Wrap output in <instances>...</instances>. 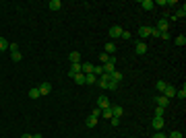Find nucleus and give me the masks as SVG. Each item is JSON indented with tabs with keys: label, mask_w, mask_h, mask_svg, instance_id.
Listing matches in <instances>:
<instances>
[{
	"label": "nucleus",
	"mask_w": 186,
	"mask_h": 138,
	"mask_svg": "<svg viewBox=\"0 0 186 138\" xmlns=\"http://www.w3.org/2000/svg\"><path fill=\"white\" fill-rule=\"evenodd\" d=\"M81 72L91 74V72H93V64H91V62H81Z\"/></svg>",
	"instance_id": "12"
},
{
	"label": "nucleus",
	"mask_w": 186,
	"mask_h": 138,
	"mask_svg": "<svg viewBox=\"0 0 186 138\" xmlns=\"http://www.w3.org/2000/svg\"><path fill=\"white\" fill-rule=\"evenodd\" d=\"M153 138H167V136H165V134H161V132H157V134H155Z\"/></svg>",
	"instance_id": "38"
},
{
	"label": "nucleus",
	"mask_w": 186,
	"mask_h": 138,
	"mask_svg": "<svg viewBox=\"0 0 186 138\" xmlns=\"http://www.w3.org/2000/svg\"><path fill=\"white\" fill-rule=\"evenodd\" d=\"M176 97H178V99H186V89H180V91H176Z\"/></svg>",
	"instance_id": "30"
},
{
	"label": "nucleus",
	"mask_w": 186,
	"mask_h": 138,
	"mask_svg": "<svg viewBox=\"0 0 186 138\" xmlns=\"http://www.w3.org/2000/svg\"><path fill=\"white\" fill-rule=\"evenodd\" d=\"M163 113H165L163 107H157V109H155V117H163Z\"/></svg>",
	"instance_id": "31"
},
{
	"label": "nucleus",
	"mask_w": 186,
	"mask_h": 138,
	"mask_svg": "<svg viewBox=\"0 0 186 138\" xmlns=\"http://www.w3.org/2000/svg\"><path fill=\"white\" fill-rule=\"evenodd\" d=\"M114 52H116V43H114V41H108V43H105V54H114Z\"/></svg>",
	"instance_id": "17"
},
{
	"label": "nucleus",
	"mask_w": 186,
	"mask_h": 138,
	"mask_svg": "<svg viewBox=\"0 0 186 138\" xmlns=\"http://www.w3.org/2000/svg\"><path fill=\"white\" fill-rule=\"evenodd\" d=\"M85 124L89 126V128H95V126L99 124V117H93V116H89L87 120H85Z\"/></svg>",
	"instance_id": "15"
},
{
	"label": "nucleus",
	"mask_w": 186,
	"mask_h": 138,
	"mask_svg": "<svg viewBox=\"0 0 186 138\" xmlns=\"http://www.w3.org/2000/svg\"><path fill=\"white\" fill-rule=\"evenodd\" d=\"M155 101H157V107H163V109L167 107V105H170V99H167L165 95H159L157 99H155Z\"/></svg>",
	"instance_id": "7"
},
{
	"label": "nucleus",
	"mask_w": 186,
	"mask_h": 138,
	"mask_svg": "<svg viewBox=\"0 0 186 138\" xmlns=\"http://www.w3.org/2000/svg\"><path fill=\"white\" fill-rule=\"evenodd\" d=\"M93 74H95V76H101V74H103V66H101V64L93 66Z\"/></svg>",
	"instance_id": "21"
},
{
	"label": "nucleus",
	"mask_w": 186,
	"mask_h": 138,
	"mask_svg": "<svg viewBox=\"0 0 186 138\" xmlns=\"http://www.w3.org/2000/svg\"><path fill=\"white\" fill-rule=\"evenodd\" d=\"M105 62H110V54H105V52H103V54L99 56V64H105Z\"/></svg>",
	"instance_id": "25"
},
{
	"label": "nucleus",
	"mask_w": 186,
	"mask_h": 138,
	"mask_svg": "<svg viewBox=\"0 0 186 138\" xmlns=\"http://www.w3.org/2000/svg\"><path fill=\"white\" fill-rule=\"evenodd\" d=\"M120 37H122V39H130V33H128V31H124V29H122V35H120Z\"/></svg>",
	"instance_id": "36"
},
{
	"label": "nucleus",
	"mask_w": 186,
	"mask_h": 138,
	"mask_svg": "<svg viewBox=\"0 0 186 138\" xmlns=\"http://www.w3.org/2000/svg\"><path fill=\"white\" fill-rule=\"evenodd\" d=\"M110 124L114 126V128H118V126H120V117H112V120H110Z\"/></svg>",
	"instance_id": "33"
},
{
	"label": "nucleus",
	"mask_w": 186,
	"mask_h": 138,
	"mask_svg": "<svg viewBox=\"0 0 186 138\" xmlns=\"http://www.w3.org/2000/svg\"><path fill=\"white\" fill-rule=\"evenodd\" d=\"M184 14H186V6L182 4V6L176 10V19H184Z\"/></svg>",
	"instance_id": "20"
},
{
	"label": "nucleus",
	"mask_w": 186,
	"mask_h": 138,
	"mask_svg": "<svg viewBox=\"0 0 186 138\" xmlns=\"http://www.w3.org/2000/svg\"><path fill=\"white\" fill-rule=\"evenodd\" d=\"M110 109H112V117H122V113H124L122 105H110Z\"/></svg>",
	"instance_id": "2"
},
{
	"label": "nucleus",
	"mask_w": 186,
	"mask_h": 138,
	"mask_svg": "<svg viewBox=\"0 0 186 138\" xmlns=\"http://www.w3.org/2000/svg\"><path fill=\"white\" fill-rule=\"evenodd\" d=\"M97 105H99V109H105V107H110V99L105 95H99L97 97Z\"/></svg>",
	"instance_id": "3"
},
{
	"label": "nucleus",
	"mask_w": 186,
	"mask_h": 138,
	"mask_svg": "<svg viewBox=\"0 0 186 138\" xmlns=\"http://www.w3.org/2000/svg\"><path fill=\"white\" fill-rule=\"evenodd\" d=\"M110 74H105V72H103L101 76H99V81H97V83H99V87H101V89H108V85H110Z\"/></svg>",
	"instance_id": "4"
},
{
	"label": "nucleus",
	"mask_w": 186,
	"mask_h": 138,
	"mask_svg": "<svg viewBox=\"0 0 186 138\" xmlns=\"http://www.w3.org/2000/svg\"><path fill=\"white\" fill-rule=\"evenodd\" d=\"M21 138H33V136H31V134H23Z\"/></svg>",
	"instance_id": "39"
},
{
	"label": "nucleus",
	"mask_w": 186,
	"mask_h": 138,
	"mask_svg": "<svg viewBox=\"0 0 186 138\" xmlns=\"http://www.w3.org/2000/svg\"><path fill=\"white\" fill-rule=\"evenodd\" d=\"M37 89H39V95H48L50 91H52V85H50V83H41Z\"/></svg>",
	"instance_id": "10"
},
{
	"label": "nucleus",
	"mask_w": 186,
	"mask_h": 138,
	"mask_svg": "<svg viewBox=\"0 0 186 138\" xmlns=\"http://www.w3.org/2000/svg\"><path fill=\"white\" fill-rule=\"evenodd\" d=\"M29 97H31V99H37V97H41V95H39V89H31V91H29Z\"/></svg>",
	"instance_id": "27"
},
{
	"label": "nucleus",
	"mask_w": 186,
	"mask_h": 138,
	"mask_svg": "<svg viewBox=\"0 0 186 138\" xmlns=\"http://www.w3.org/2000/svg\"><path fill=\"white\" fill-rule=\"evenodd\" d=\"M151 35H153V37H159V35H161V33H159V31H157V29H155V27H151Z\"/></svg>",
	"instance_id": "37"
},
{
	"label": "nucleus",
	"mask_w": 186,
	"mask_h": 138,
	"mask_svg": "<svg viewBox=\"0 0 186 138\" xmlns=\"http://www.w3.org/2000/svg\"><path fill=\"white\" fill-rule=\"evenodd\" d=\"M141 6H143V10H153V8H155V2H153V0H143Z\"/></svg>",
	"instance_id": "14"
},
{
	"label": "nucleus",
	"mask_w": 186,
	"mask_h": 138,
	"mask_svg": "<svg viewBox=\"0 0 186 138\" xmlns=\"http://www.w3.org/2000/svg\"><path fill=\"white\" fill-rule=\"evenodd\" d=\"M91 116H93V117H99V116H101V109H99V107H95V109L91 111Z\"/></svg>",
	"instance_id": "34"
},
{
	"label": "nucleus",
	"mask_w": 186,
	"mask_h": 138,
	"mask_svg": "<svg viewBox=\"0 0 186 138\" xmlns=\"http://www.w3.org/2000/svg\"><path fill=\"white\" fill-rule=\"evenodd\" d=\"M176 91H178V89H174L172 85H165V89H163V93H161V95H165L167 99H172V97H176Z\"/></svg>",
	"instance_id": "5"
},
{
	"label": "nucleus",
	"mask_w": 186,
	"mask_h": 138,
	"mask_svg": "<svg viewBox=\"0 0 186 138\" xmlns=\"http://www.w3.org/2000/svg\"><path fill=\"white\" fill-rule=\"evenodd\" d=\"M85 83H87V85H95L97 83V76L93 74V72H91V74H85Z\"/></svg>",
	"instance_id": "18"
},
{
	"label": "nucleus",
	"mask_w": 186,
	"mask_h": 138,
	"mask_svg": "<svg viewBox=\"0 0 186 138\" xmlns=\"http://www.w3.org/2000/svg\"><path fill=\"white\" fill-rule=\"evenodd\" d=\"M68 60H70V64H81V54L79 52H70Z\"/></svg>",
	"instance_id": "9"
},
{
	"label": "nucleus",
	"mask_w": 186,
	"mask_h": 138,
	"mask_svg": "<svg viewBox=\"0 0 186 138\" xmlns=\"http://www.w3.org/2000/svg\"><path fill=\"white\" fill-rule=\"evenodd\" d=\"M151 35V27H147V25H143V27H138V37H143V39H147Z\"/></svg>",
	"instance_id": "6"
},
{
	"label": "nucleus",
	"mask_w": 186,
	"mask_h": 138,
	"mask_svg": "<svg viewBox=\"0 0 186 138\" xmlns=\"http://www.w3.org/2000/svg\"><path fill=\"white\" fill-rule=\"evenodd\" d=\"M134 52H137L138 56H143L145 52H147V43H145V41H137V45H134Z\"/></svg>",
	"instance_id": "8"
},
{
	"label": "nucleus",
	"mask_w": 186,
	"mask_h": 138,
	"mask_svg": "<svg viewBox=\"0 0 186 138\" xmlns=\"http://www.w3.org/2000/svg\"><path fill=\"white\" fill-rule=\"evenodd\" d=\"M120 35H122V29L118 27V25H114V27L110 29V37H112V39H118Z\"/></svg>",
	"instance_id": "11"
},
{
	"label": "nucleus",
	"mask_w": 186,
	"mask_h": 138,
	"mask_svg": "<svg viewBox=\"0 0 186 138\" xmlns=\"http://www.w3.org/2000/svg\"><path fill=\"white\" fill-rule=\"evenodd\" d=\"M8 49H10V54H14V52H19V45L17 43H8Z\"/></svg>",
	"instance_id": "32"
},
{
	"label": "nucleus",
	"mask_w": 186,
	"mask_h": 138,
	"mask_svg": "<svg viewBox=\"0 0 186 138\" xmlns=\"http://www.w3.org/2000/svg\"><path fill=\"white\" fill-rule=\"evenodd\" d=\"M167 138H182V134H180L178 130H174V132H172V134H170V136H167Z\"/></svg>",
	"instance_id": "35"
},
{
	"label": "nucleus",
	"mask_w": 186,
	"mask_h": 138,
	"mask_svg": "<svg viewBox=\"0 0 186 138\" xmlns=\"http://www.w3.org/2000/svg\"><path fill=\"white\" fill-rule=\"evenodd\" d=\"M75 83H76V85H85V74H83V72L75 76Z\"/></svg>",
	"instance_id": "24"
},
{
	"label": "nucleus",
	"mask_w": 186,
	"mask_h": 138,
	"mask_svg": "<svg viewBox=\"0 0 186 138\" xmlns=\"http://www.w3.org/2000/svg\"><path fill=\"white\" fill-rule=\"evenodd\" d=\"M163 124H165L163 117H153V128H155V130H161V128H163Z\"/></svg>",
	"instance_id": "13"
},
{
	"label": "nucleus",
	"mask_w": 186,
	"mask_h": 138,
	"mask_svg": "<svg viewBox=\"0 0 186 138\" xmlns=\"http://www.w3.org/2000/svg\"><path fill=\"white\" fill-rule=\"evenodd\" d=\"M4 49H8V41L4 39V37H0V54H2Z\"/></svg>",
	"instance_id": "23"
},
{
	"label": "nucleus",
	"mask_w": 186,
	"mask_h": 138,
	"mask_svg": "<svg viewBox=\"0 0 186 138\" xmlns=\"http://www.w3.org/2000/svg\"><path fill=\"white\" fill-rule=\"evenodd\" d=\"M165 85H167V83H165V81H157V85H155V87H157V91H159V93H163Z\"/></svg>",
	"instance_id": "28"
},
{
	"label": "nucleus",
	"mask_w": 186,
	"mask_h": 138,
	"mask_svg": "<svg viewBox=\"0 0 186 138\" xmlns=\"http://www.w3.org/2000/svg\"><path fill=\"white\" fill-rule=\"evenodd\" d=\"M174 41H176V45H184V43H186V37H184V35H178Z\"/></svg>",
	"instance_id": "26"
},
{
	"label": "nucleus",
	"mask_w": 186,
	"mask_h": 138,
	"mask_svg": "<svg viewBox=\"0 0 186 138\" xmlns=\"http://www.w3.org/2000/svg\"><path fill=\"white\" fill-rule=\"evenodd\" d=\"M110 78L114 81V83H120V81L124 78V74H122V72H118V70H114V72L110 74Z\"/></svg>",
	"instance_id": "16"
},
{
	"label": "nucleus",
	"mask_w": 186,
	"mask_h": 138,
	"mask_svg": "<svg viewBox=\"0 0 186 138\" xmlns=\"http://www.w3.org/2000/svg\"><path fill=\"white\" fill-rule=\"evenodd\" d=\"M101 117H105V120H112V109H110V107L101 109Z\"/></svg>",
	"instance_id": "22"
},
{
	"label": "nucleus",
	"mask_w": 186,
	"mask_h": 138,
	"mask_svg": "<svg viewBox=\"0 0 186 138\" xmlns=\"http://www.w3.org/2000/svg\"><path fill=\"white\" fill-rule=\"evenodd\" d=\"M10 58H13V62H21V60H23V56H21V52H14V54L10 56Z\"/></svg>",
	"instance_id": "29"
},
{
	"label": "nucleus",
	"mask_w": 186,
	"mask_h": 138,
	"mask_svg": "<svg viewBox=\"0 0 186 138\" xmlns=\"http://www.w3.org/2000/svg\"><path fill=\"white\" fill-rule=\"evenodd\" d=\"M33 138H43V136H41V134H33Z\"/></svg>",
	"instance_id": "40"
},
{
	"label": "nucleus",
	"mask_w": 186,
	"mask_h": 138,
	"mask_svg": "<svg viewBox=\"0 0 186 138\" xmlns=\"http://www.w3.org/2000/svg\"><path fill=\"white\" fill-rule=\"evenodd\" d=\"M155 29H157L159 33H167V29H170V23H167V19L163 17V19L157 23V27H155Z\"/></svg>",
	"instance_id": "1"
},
{
	"label": "nucleus",
	"mask_w": 186,
	"mask_h": 138,
	"mask_svg": "<svg viewBox=\"0 0 186 138\" xmlns=\"http://www.w3.org/2000/svg\"><path fill=\"white\" fill-rule=\"evenodd\" d=\"M60 8H62L60 0H52V2H50V10H60Z\"/></svg>",
	"instance_id": "19"
}]
</instances>
